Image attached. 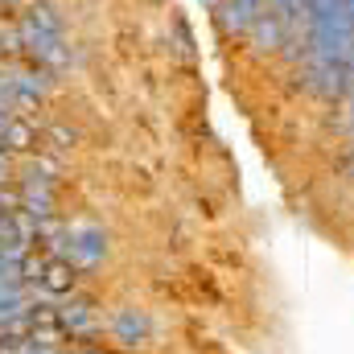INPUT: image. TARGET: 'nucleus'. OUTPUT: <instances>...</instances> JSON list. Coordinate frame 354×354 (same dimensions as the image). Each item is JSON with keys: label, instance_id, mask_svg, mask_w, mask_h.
Listing matches in <instances>:
<instances>
[{"label": "nucleus", "instance_id": "obj_1", "mask_svg": "<svg viewBox=\"0 0 354 354\" xmlns=\"http://www.w3.org/2000/svg\"><path fill=\"white\" fill-rule=\"evenodd\" d=\"M264 8L268 4H260V0H218V4H214V25H218L223 37H248L252 21H256Z\"/></svg>", "mask_w": 354, "mask_h": 354}, {"label": "nucleus", "instance_id": "obj_2", "mask_svg": "<svg viewBox=\"0 0 354 354\" xmlns=\"http://www.w3.org/2000/svg\"><path fill=\"white\" fill-rule=\"evenodd\" d=\"M103 252H107V248H103V231H99V227H79V231H71V235H66V248H62V256L79 268V272H83V268H95L103 260Z\"/></svg>", "mask_w": 354, "mask_h": 354}, {"label": "nucleus", "instance_id": "obj_3", "mask_svg": "<svg viewBox=\"0 0 354 354\" xmlns=\"http://www.w3.org/2000/svg\"><path fill=\"white\" fill-rule=\"evenodd\" d=\"M75 284H79V268L71 264L66 256H46L41 280H37L41 292H50V297H66V292H75Z\"/></svg>", "mask_w": 354, "mask_h": 354}, {"label": "nucleus", "instance_id": "obj_4", "mask_svg": "<svg viewBox=\"0 0 354 354\" xmlns=\"http://www.w3.org/2000/svg\"><path fill=\"white\" fill-rule=\"evenodd\" d=\"M62 330L71 334V342H91L99 334L95 326V305L87 297H75L71 305H62Z\"/></svg>", "mask_w": 354, "mask_h": 354}, {"label": "nucleus", "instance_id": "obj_5", "mask_svg": "<svg viewBox=\"0 0 354 354\" xmlns=\"http://www.w3.org/2000/svg\"><path fill=\"white\" fill-rule=\"evenodd\" d=\"M248 41H252L260 54H264V50H268V54L284 50V21L276 17V8H272V4H268L264 12L252 21V29H248Z\"/></svg>", "mask_w": 354, "mask_h": 354}, {"label": "nucleus", "instance_id": "obj_6", "mask_svg": "<svg viewBox=\"0 0 354 354\" xmlns=\"http://www.w3.org/2000/svg\"><path fill=\"white\" fill-rule=\"evenodd\" d=\"M41 136H46V132H41L33 120L12 115L8 128H4V149H8V153H33V149H41Z\"/></svg>", "mask_w": 354, "mask_h": 354}, {"label": "nucleus", "instance_id": "obj_7", "mask_svg": "<svg viewBox=\"0 0 354 354\" xmlns=\"http://www.w3.org/2000/svg\"><path fill=\"white\" fill-rule=\"evenodd\" d=\"M111 330H115V338H120L124 346H136V342L149 334V317L136 313V309H120L115 322H111Z\"/></svg>", "mask_w": 354, "mask_h": 354}, {"label": "nucleus", "instance_id": "obj_8", "mask_svg": "<svg viewBox=\"0 0 354 354\" xmlns=\"http://www.w3.org/2000/svg\"><path fill=\"white\" fill-rule=\"evenodd\" d=\"M21 29H29V33H50V37H62V21H58V12L50 8V4H33L29 12H25V25Z\"/></svg>", "mask_w": 354, "mask_h": 354}, {"label": "nucleus", "instance_id": "obj_9", "mask_svg": "<svg viewBox=\"0 0 354 354\" xmlns=\"http://www.w3.org/2000/svg\"><path fill=\"white\" fill-rule=\"evenodd\" d=\"M41 145H50V149H75V145H79V128H71V124H50L46 136H41Z\"/></svg>", "mask_w": 354, "mask_h": 354}, {"label": "nucleus", "instance_id": "obj_10", "mask_svg": "<svg viewBox=\"0 0 354 354\" xmlns=\"http://www.w3.org/2000/svg\"><path fill=\"white\" fill-rule=\"evenodd\" d=\"M346 128H351V140H354V91L346 95Z\"/></svg>", "mask_w": 354, "mask_h": 354}]
</instances>
